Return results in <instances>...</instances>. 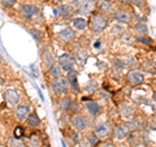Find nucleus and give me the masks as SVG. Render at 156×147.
Instances as JSON below:
<instances>
[{"label":"nucleus","instance_id":"nucleus-37","mask_svg":"<svg viewBox=\"0 0 156 147\" xmlns=\"http://www.w3.org/2000/svg\"><path fill=\"white\" fill-rule=\"evenodd\" d=\"M131 3H133L134 5H136L138 8H143L144 4H146V0H131Z\"/></svg>","mask_w":156,"mask_h":147},{"label":"nucleus","instance_id":"nucleus-31","mask_svg":"<svg viewBox=\"0 0 156 147\" xmlns=\"http://www.w3.org/2000/svg\"><path fill=\"white\" fill-rule=\"evenodd\" d=\"M99 141H100V139L98 138L96 134L94 133V131H92V133H90L89 135H87V142H89V145H90V146H95Z\"/></svg>","mask_w":156,"mask_h":147},{"label":"nucleus","instance_id":"nucleus-25","mask_svg":"<svg viewBox=\"0 0 156 147\" xmlns=\"http://www.w3.org/2000/svg\"><path fill=\"white\" fill-rule=\"evenodd\" d=\"M134 31L138 34V35H147L148 27H147V25H146L144 22H138L134 26Z\"/></svg>","mask_w":156,"mask_h":147},{"label":"nucleus","instance_id":"nucleus-28","mask_svg":"<svg viewBox=\"0 0 156 147\" xmlns=\"http://www.w3.org/2000/svg\"><path fill=\"white\" fill-rule=\"evenodd\" d=\"M125 31V29L122 25H120V23H116V25H113L111 27V34L113 37H120V35H122Z\"/></svg>","mask_w":156,"mask_h":147},{"label":"nucleus","instance_id":"nucleus-29","mask_svg":"<svg viewBox=\"0 0 156 147\" xmlns=\"http://www.w3.org/2000/svg\"><path fill=\"white\" fill-rule=\"evenodd\" d=\"M8 147H25V143L21 141V138H11L8 141Z\"/></svg>","mask_w":156,"mask_h":147},{"label":"nucleus","instance_id":"nucleus-38","mask_svg":"<svg viewBox=\"0 0 156 147\" xmlns=\"http://www.w3.org/2000/svg\"><path fill=\"white\" fill-rule=\"evenodd\" d=\"M22 134H23L22 128L21 126H17V128L14 129V137H16V138H20V137H22Z\"/></svg>","mask_w":156,"mask_h":147},{"label":"nucleus","instance_id":"nucleus-10","mask_svg":"<svg viewBox=\"0 0 156 147\" xmlns=\"http://www.w3.org/2000/svg\"><path fill=\"white\" fill-rule=\"evenodd\" d=\"M126 78H128L129 83H131V85H140V83L144 81V73L140 72V70L133 69L128 73Z\"/></svg>","mask_w":156,"mask_h":147},{"label":"nucleus","instance_id":"nucleus-46","mask_svg":"<svg viewBox=\"0 0 156 147\" xmlns=\"http://www.w3.org/2000/svg\"><path fill=\"white\" fill-rule=\"evenodd\" d=\"M152 99L156 102V92H154V95H152Z\"/></svg>","mask_w":156,"mask_h":147},{"label":"nucleus","instance_id":"nucleus-39","mask_svg":"<svg viewBox=\"0 0 156 147\" xmlns=\"http://www.w3.org/2000/svg\"><path fill=\"white\" fill-rule=\"evenodd\" d=\"M134 41V38L129 35V34H124V42L125 43H128V45H131V42Z\"/></svg>","mask_w":156,"mask_h":147},{"label":"nucleus","instance_id":"nucleus-1","mask_svg":"<svg viewBox=\"0 0 156 147\" xmlns=\"http://www.w3.org/2000/svg\"><path fill=\"white\" fill-rule=\"evenodd\" d=\"M108 26V18L103 13H94L90 18V29L92 33H101Z\"/></svg>","mask_w":156,"mask_h":147},{"label":"nucleus","instance_id":"nucleus-26","mask_svg":"<svg viewBox=\"0 0 156 147\" xmlns=\"http://www.w3.org/2000/svg\"><path fill=\"white\" fill-rule=\"evenodd\" d=\"M125 128L128 129L129 131H135V130H138V129L140 128V122H139L138 120L131 119V120H129V121H126Z\"/></svg>","mask_w":156,"mask_h":147},{"label":"nucleus","instance_id":"nucleus-42","mask_svg":"<svg viewBox=\"0 0 156 147\" xmlns=\"http://www.w3.org/2000/svg\"><path fill=\"white\" fill-rule=\"evenodd\" d=\"M120 2L122 3V4H130V3H131V0H120Z\"/></svg>","mask_w":156,"mask_h":147},{"label":"nucleus","instance_id":"nucleus-15","mask_svg":"<svg viewBox=\"0 0 156 147\" xmlns=\"http://www.w3.org/2000/svg\"><path fill=\"white\" fill-rule=\"evenodd\" d=\"M74 60L76 63H78L81 66H83L86 64V61H87V59H89V53H87L86 50H83V48H78V50H76L74 52Z\"/></svg>","mask_w":156,"mask_h":147},{"label":"nucleus","instance_id":"nucleus-11","mask_svg":"<svg viewBox=\"0 0 156 147\" xmlns=\"http://www.w3.org/2000/svg\"><path fill=\"white\" fill-rule=\"evenodd\" d=\"M113 18L119 23H125V25L131 22V14L125 9H119V11L113 12Z\"/></svg>","mask_w":156,"mask_h":147},{"label":"nucleus","instance_id":"nucleus-23","mask_svg":"<svg viewBox=\"0 0 156 147\" xmlns=\"http://www.w3.org/2000/svg\"><path fill=\"white\" fill-rule=\"evenodd\" d=\"M58 106H60V108H61L62 111L68 112V111H70V109H72L73 102H72L70 98L64 96V98H62V99H60V102H58Z\"/></svg>","mask_w":156,"mask_h":147},{"label":"nucleus","instance_id":"nucleus-43","mask_svg":"<svg viewBox=\"0 0 156 147\" xmlns=\"http://www.w3.org/2000/svg\"><path fill=\"white\" fill-rule=\"evenodd\" d=\"M100 43H101L100 41H96L95 42V47H100Z\"/></svg>","mask_w":156,"mask_h":147},{"label":"nucleus","instance_id":"nucleus-9","mask_svg":"<svg viewBox=\"0 0 156 147\" xmlns=\"http://www.w3.org/2000/svg\"><path fill=\"white\" fill-rule=\"evenodd\" d=\"M70 124L73 126V129L80 133V131H83L87 128V119L82 115H74L70 120Z\"/></svg>","mask_w":156,"mask_h":147},{"label":"nucleus","instance_id":"nucleus-32","mask_svg":"<svg viewBox=\"0 0 156 147\" xmlns=\"http://www.w3.org/2000/svg\"><path fill=\"white\" fill-rule=\"evenodd\" d=\"M29 31H30V34H31V37L34 38V39H35V41L39 43V42H41L42 41V34H41V31H38V30H35V29H30V30H29Z\"/></svg>","mask_w":156,"mask_h":147},{"label":"nucleus","instance_id":"nucleus-8","mask_svg":"<svg viewBox=\"0 0 156 147\" xmlns=\"http://www.w3.org/2000/svg\"><path fill=\"white\" fill-rule=\"evenodd\" d=\"M4 96H5V102L8 103L9 107H16L18 106L20 100H21V95L20 92L14 89H8L4 92Z\"/></svg>","mask_w":156,"mask_h":147},{"label":"nucleus","instance_id":"nucleus-3","mask_svg":"<svg viewBox=\"0 0 156 147\" xmlns=\"http://www.w3.org/2000/svg\"><path fill=\"white\" fill-rule=\"evenodd\" d=\"M69 82L66 78L64 77H58V78H53L51 82V90L53 91V94L56 95H65L68 90H69Z\"/></svg>","mask_w":156,"mask_h":147},{"label":"nucleus","instance_id":"nucleus-36","mask_svg":"<svg viewBox=\"0 0 156 147\" xmlns=\"http://www.w3.org/2000/svg\"><path fill=\"white\" fill-rule=\"evenodd\" d=\"M115 66L117 68V69H124V68H125V64H124V61L122 60H121V59H116V60H115Z\"/></svg>","mask_w":156,"mask_h":147},{"label":"nucleus","instance_id":"nucleus-2","mask_svg":"<svg viewBox=\"0 0 156 147\" xmlns=\"http://www.w3.org/2000/svg\"><path fill=\"white\" fill-rule=\"evenodd\" d=\"M94 133L96 134V137L99 139L105 141L113 134V126H112V124L109 121L99 122V124H96V126L94 128Z\"/></svg>","mask_w":156,"mask_h":147},{"label":"nucleus","instance_id":"nucleus-17","mask_svg":"<svg viewBox=\"0 0 156 147\" xmlns=\"http://www.w3.org/2000/svg\"><path fill=\"white\" fill-rule=\"evenodd\" d=\"M66 80H68L69 85L72 86V89L74 90V91L80 90V86H78V81H77V72H76L74 69L66 73Z\"/></svg>","mask_w":156,"mask_h":147},{"label":"nucleus","instance_id":"nucleus-47","mask_svg":"<svg viewBox=\"0 0 156 147\" xmlns=\"http://www.w3.org/2000/svg\"><path fill=\"white\" fill-rule=\"evenodd\" d=\"M57 2H61V0H57Z\"/></svg>","mask_w":156,"mask_h":147},{"label":"nucleus","instance_id":"nucleus-16","mask_svg":"<svg viewBox=\"0 0 156 147\" xmlns=\"http://www.w3.org/2000/svg\"><path fill=\"white\" fill-rule=\"evenodd\" d=\"M86 109L92 117H95L101 112V107L99 106V103H96L94 100H89L86 103Z\"/></svg>","mask_w":156,"mask_h":147},{"label":"nucleus","instance_id":"nucleus-20","mask_svg":"<svg viewBox=\"0 0 156 147\" xmlns=\"http://www.w3.org/2000/svg\"><path fill=\"white\" fill-rule=\"evenodd\" d=\"M26 146L27 147H42V141L39 138V135L35 133L29 135V138L26 139Z\"/></svg>","mask_w":156,"mask_h":147},{"label":"nucleus","instance_id":"nucleus-7","mask_svg":"<svg viewBox=\"0 0 156 147\" xmlns=\"http://www.w3.org/2000/svg\"><path fill=\"white\" fill-rule=\"evenodd\" d=\"M39 8L35 7V5H30V4H23V5L20 7V13L21 16L26 20H30V18H34L37 17L39 14Z\"/></svg>","mask_w":156,"mask_h":147},{"label":"nucleus","instance_id":"nucleus-13","mask_svg":"<svg viewBox=\"0 0 156 147\" xmlns=\"http://www.w3.org/2000/svg\"><path fill=\"white\" fill-rule=\"evenodd\" d=\"M76 37V33L73 29L70 27H66V29H62L61 31H58L57 34V38L60 39V41H62L64 43H68V42H72L73 39H74Z\"/></svg>","mask_w":156,"mask_h":147},{"label":"nucleus","instance_id":"nucleus-6","mask_svg":"<svg viewBox=\"0 0 156 147\" xmlns=\"http://www.w3.org/2000/svg\"><path fill=\"white\" fill-rule=\"evenodd\" d=\"M119 111H120V115L125 120H131L134 119V115H135V106L130 102H122L119 106Z\"/></svg>","mask_w":156,"mask_h":147},{"label":"nucleus","instance_id":"nucleus-24","mask_svg":"<svg viewBox=\"0 0 156 147\" xmlns=\"http://www.w3.org/2000/svg\"><path fill=\"white\" fill-rule=\"evenodd\" d=\"M58 13H60V16L62 17H70L72 13H73V7L72 5H68V4H62V5L58 7Z\"/></svg>","mask_w":156,"mask_h":147},{"label":"nucleus","instance_id":"nucleus-34","mask_svg":"<svg viewBox=\"0 0 156 147\" xmlns=\"http://www.w3.org/2000/svg\"><path fill=\"white\" fill-rule=\"evenodd\" d=\"M17 3V0H0V4L5 8H11Z\"/></svg>","mask_w":156,"mask_h":147},{"label":"nucleus","instance_id":"nucleus-12","mask_svg":"<svg viewBox=\"0 0 156 147\" xmlns=\"http://www.w3.org/2000/svg\"><path fill=\"white\" fill-rule=\"evenodd\" d=\"M29 116H30V106L29 104H21L16 108V119L18 121H26Z\"/></svg>","mask_w":156,"mask_h":147},{"label":"nucleus","instance_id":"nucleus-33","mask_svg":"<svg viewBox=\"0 0 156 147\" xmlns=\"http://www.w3.org/2000/svg\"><path fill=\"white\" fill-rule=\"evenodd\" d=\"M124 64H125V66L128 65V66H136V60L134 57H126V59H124Z\"/></svg>","mask_w":156,"mask_h":147},{"label":"nucleus","instance_id":"nucleus-41","mask_svg":"<svg viewBox=\"0 0 156 147\" xmlns=\"http://www.w3.org/2000/svg\"><path fill=\"white\" fill-rule=\"evenodd\" d=\"M133 147H146L143 143H140V142H138V143H134Z\"/></svg>","mask_w":156,"mask_h":147},{"label":"nucleus","instance_id":"nucleus-30","mask_svg":"<svg viewBox=\"0 0 156 147\" xmlns=\"http://www.w3.org/2000/svg\"><path fill=\"white\" fill-rule=\"evenodd\" d=\"M135 39H136V42L142 43V45H146V46H151V45H152V41H151L148 37H146V35H138Z\"/></svg>","mask_w":156,"mask_h":147},{"label":"nucleus","instance_id":"nucleus-22","mask_svg":"<svg viewBox=\"0 0 156 147\" xmlns=\"http://www.w3.org/2000/svg\"><path fill=\"white\" fill-rule=\"evenodd\" d=\"M27 125L30 126V128H38V126H41V117H39L37 113H30V116L27 117Z\"/></svg>","mask_w":156,"mask_h":147},{"label":"nucleus","instance_id":"nucleus-21","mask_svg":"<svg viewBox=\"0 0 156 147\" xmlns=\"http://www.w3.org/2000/svg\"><path fill=\"white\" fill-rule=\"evenodd\" d=\"M72 25L76 30H85L87 27V21L82 17H76V18L72 20Z\"/></svg>","mask_w":156,"mask_h":147},{"label":"nucleus","instance_id":"nucleus-4","mask_svg":"<svg viewBox=\"0 0 156 147\" xmlns=\"http://www.w3.org/2000/svg\"><path fill=\"white\" fill-rule=\"evenodd\" d=\"M73 5L80 13L82 14H89L94 11L96 7V0H74Z\"/></svg>","mask_w":156,"mask_h":147},{"label":"nucleus","instance_id":"nucleus-35","mask_svg":"<svg viewBox=\"0 0 156 147\" xmlns=\"http://www.w3.org/2000/svg\"><path fill=\"white\" fill-rule=\"evenodd\" d=\"M70 141H72V143L73 145H78V142L81 141V135L78 131H74L72 135H70Z\"/></svg>","mask_w":156,"mask_h":147},{"label":"nucleus","instance_id":"nucleus-14","mask_svg":"<svg viewBox=\"0 0 156 147\" xmlns=\"http://www.w3.org/2000/svg\"><path fill=\"white\" fill-rule=\"evenodd\" d=\"M99 11L103 13V14H108V13H113V4L109 0H99L96 3Z\"/></svg>","mask_w":156,"mask_h":147},{"label":"nucleus","instance_id":"nucleus-45","mask_svg":"<svg viewBox=\"0 0 156 147\" xmlns=\"http://www.w3.org/2000/svg\"><path fill=\"white\" fill-rule=\"evenodd\" d=\"M61 145H62V147H66V143H65V141H61Z\"/></svg>","mask_w":156,"mask_h":147},{"label":"nucleus","instance_id":"nucleus-40","mask_svg":"<svg viewBox=\"0 0 156 147\" xmlns=\"http://www.w3.org/2000/svg\"><path fill=\"white\" fill-rule=\"evenodd\" d=\"M99 147H115V145L111 143V142H104V143H101Z\"/></svg>","mask_w":156,"mask_h":147},{"label":"nucleus","instance_id":"nucleus-44","mask_svg":"<svg viewBox=\"0 0 156 147\" xmlns=\"http://www.w3.org/2000/svg\"><path fill=\"white\" fill-rule=\"evenodd\" d=\"M78 147H90V145H85V143H82V145H80Z\"/></svg>","mask_w":156,"mask_h":147},{"label":"nucleus","instance_id":"nucleus-19","mask_svg":"<svg viewBox=\"0 0 156 147\" xmlns=\"http://www.w3.org/2000/svg\"><path fill=\"white\" fill-rule=\"evenodd\" d=\"M42 60H43V64L47 69H50V68L55 64V59H53L52 53L50 52V50H44L42 53Z\"/></svg>","mask_w":156,"mask_h":147},{"label":"nucleus","instance_id":"nucleus-27","mask_svg":"<svg viewBox=\"0 0 156 147\" xmlns=\"http://www.w3.org/2000/svg\"><path fill=\"white\" fill-rule=\"evenodd\" d=\"M61 68H60V65L57 64V63H55L50 69H48V72H50V74H51V77L52 78H58V77H61Z\"/></svg>","mask_w":156,"mask_h":147},{"label":"nucleus","instance_id":"nucleus-5","mask_svg":"<svg viewBox=\"0 0 156 147\" xmlns=\"http://www.w3.org/2000/svg\"><path fill=\"white\" fill-rule=\"evenodd\" d=\"M57 64L60 65V68L62 70H65L68 73V72L74 69L76 60H74V57H73L72 55H69V53H62V55H60L58 59H57Z\"/></svg>","mask_w":156,"mask_h":147},{"label":"nucleus","instance_id":"nucleus-18","mask_svg":"<svg viewBox=\"0 0 156 147\" xmlns=\"http://www.w3.org/2000/svg\"><path fill=\"white\" fill-rule=\"evenodd\" d=\"M126 133H128V129H126L124 125H117L113 128V134L112 135H113L117 141H122V139H125Z\"/></svg>","mask_w":156,"mask_h":147}]
</instances>
